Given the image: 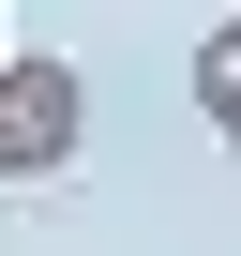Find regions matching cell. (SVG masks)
I'll list each match as a JSON object with an SVG mask.
<instances>
[{
  "mask_svg": "<svg viewBox=\"0 0 241 256\" xmlns=\"http://www.w3.org/2000/svg\"><path fill=\"white\" fill-rule=\"evenodd\" d=\"M76 136H90V76L46 60V46H16L0 60V181H60Z\"/></svg>",
  "mask_w": 241,
  "mask_h": 256,
  "instance_id": "cell-1",
  "label": "cell"
},
{
  "mask_svg": "<svg viewBox=\"0 0 241 256\" xmlns=\"http://www.w3.org/2000/svg\"><path fill=\"white\" fill-rule=\"evenodd\" d=\"M196 120H211V136L241 120V16H226V30H196Z\"/></svg>",
  "mask_w": 241,
  "mask_h": 256,
  "instance_id": "cell-2",
  "label": "cell"
},
{
  "mask_svg": "<svg viewBox=\"0 0 241 256\" xmlns=\"http://www.w3.org/2000/svg\"><path fill=\"white\" fill-rule=\"evenodd\" d=\"M226 151H241V120H226Z\"/></svg>",
  "mask_w": 241,
  "mask_h": 256,
  "instance_id": "cell-3",
  "label": "cell"
},
{
  "mask_svg": "<svg viewBox=\"0 0 241 256\" xmlns=\"http://www.w3.org/2000/svg\"><path fill=\"white\" fill-rule=\"evenodd\" d=\"M0 60H16V46H0Z\"/></svg>",
  "mask_w": 241,
  "mask_h": 256,
  "instance_id": "cell-4",
  "label": "cell"
}]
</instances>
